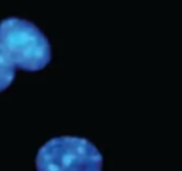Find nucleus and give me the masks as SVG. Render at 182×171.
<instances>
[{
  "label": "nucleus",
  "mask_w": 182,
  "mask_h": 171,
  "mask_svg": "<svg viewBox=\"0 0 182 171\" xmlns=\"http://www.w3.org/2000/svg\"><path fill=\"white\" fill-rule=\"evenodd\" d=\"M15 71L17 68L12 65V62L9 60V57L0 45V92L11 86L15 78Z\"/></svg>",
  "instance_id": "nucleus-3"
},
{
  "label": "nucleus",
  "mask_w": 182,
  "mask_h": 171,
  "mask_svg": "<svg viewBox=\"0 0 182 171\" xmlns=\"http://www.w3.org/2000/svg\"><path fill=\"white\" fill-rule=\"evenodd\" d=\"M0 45L12 65L24 71H39L51 60V45L47 36L29 20H2Z\"/></svg>",
  "instance_id": "nucleus-1"
},
{
  "label": "nucleus",
  "mask_w": 182,
  "mask_h": 171,
  "mask_svg": "<svg viewBox=\"0 0 182 171\" xmlns=\"http://www.w3.org/2000/svg\"><path fill=\"white\" fill-rule=\"evenodd\" d=\"M38 171H101L102 155L87 138L56 137L36 153Z\"/></svg>",
  "instance_id": "nucleus-2"
}]
</instances>
